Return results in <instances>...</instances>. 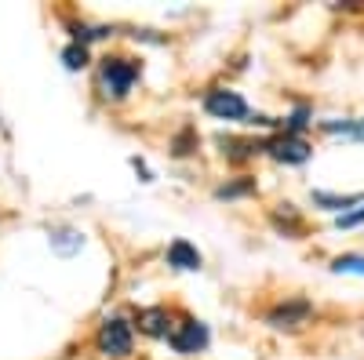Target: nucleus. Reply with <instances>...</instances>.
<instances>
[{"label":"nucleus","instance_id":"f257e3e1","mask_svg":"<svg viewBox=\"0 0 364 360\" xmlns=\"http://www.w3.org/2000/svg\"><path fill=\"white\" fill-rule=\"evenodd\" d=\"M135 80H139V66L135 62H128V58H102L99 87H102L106 99H124Z\"/></svg>","mask_w":364,"mask_h":360},{"label":"nucleus","instance_id":"f03ea898","mask_svg":"<svg viewBox=\"0 0 364 360\" xmlns=\"http://www.w3.org/2000/svg\"><path fill=\"white\" fill-rule=\"evenodd\" d=\"M95 346H99L102 356L124 360V356L132 353V324H128V320H120V317L106 320V324L99 327V335H95Z\"/></svg>","mask_w":364,"mask_h":360},{"label":"nucleus","instance_id":"7ed1b4c3","mask_svg":"<svg viewBox=\"0 0 364 360\" xmlns=\"http://www.w3.org/2000/svg\"><path fill=\"white\" fill-rule=\"evenodd\" d=\"M168 342H171V349L175 353H182V356H193V353H200L204 346H208V324H200V320H178L175 327H171V335H168Z\"/></svg>","mask_w":364,"mask_h":360},{"label":"nucleus","instance_id":"20e7f679","mask_svg":"<svg viewBox=\"0 0 364 360\" xmlns=\"http://www.w3.org/2000/svg\"><path fill=\"white\" fill-rule=\"evenodd\" d=\"M266 153L281 164H306L314 157V146L299 135H277V138L266 142Z\"/></svg>","mask_w":364,"mask_h":360},{"label":"nucleus","instance_id":"39448f33","mask_svg":"<svg viewBox=\"0 0 364 360\" xmlns=\"http://www.w3.org/2000/svg\"><path fill=\"white\" fill-rule=\"evenodd\" d=\"M204 109L215 120H245L248 116V102L237 92H226V87H215V92L204 95Z\"/></svg>","mask_w":364,"mask_h":360},{"label":"nucleus","instance_id":"423d86ee","mask_svg":"<svg viewBox=\"0 0 364 360\" xmlns=\"http://www.w3.org/2000/svg\"><path fill=\"white\" fill-rule=\"evenodd\" d=\"M310 313H314V306L306 302V298H291V302H281L277 310H269L266 324H269V327H288V332H295V327H302V324L310 320Z\"/></svg>","mask_w":364,"mask_h":360},{"label":"nucleus","instance_id":"0eeeda50","mask_svg":"<svg viewBox=\"0 0 364 360\" xmlns=\"http://www.w3.org/2000/svg\"><path fill=\"white\" fill-rule=\"evenodd\" d=\"M135 324H139V332H142V335H149V339H168V335H171V317H168V310H164V306L139 310Z\"/></svg>","mask_w":364,"mask_h":360},{"label":"nucleus","instance_id":"6e6552de","mask_svg":"<svg viewBox=\"0 0 364 360\" xmlns=\"http://www.w3.org/2000/svg\"><path fill=\"white\" fill-rule=\"evenodd\" d=\"M168 266H175V269H200V251L190 244V240H171Z\"/></svg>","mask_w":364,"mask_h":360},{"label":"nucleus","instance_id":"1a4fd4ad","mask_svg":"<svg viewBox=\"0 0 364 360\" xmlns=\"http://www.w3.org/2000/svg\"><path fill=\"white\" fill-rule=\"evenodd\" d=\"M51 248L63 258H70V255H77L84 248V236L77 229H51Z\"/></svg>","mask_w":364,"mask_h":360},{"label":"nucleus","instance_id":"9d476101","mask_svg":"<svg viewBox=\"0 0 364 360\" xmlns=\"http://www.w3.org/2000/svg\"><path fill=\"white\" fill-rule=\"evenodd\" d=\"M360 200H364L360 193H350V197H336V193H314V204L328 207V212H339V207H343V215H346V207H353V204H360Z\"/></svg>","mask_w":364,"mask_h":360},{"label":"nucleus","instance_id":"9b49d317","mask_svg":"<svg viewBox=\"0 0 364 360\" xmlns=\"http://www.w3.org/2000/svg\"><path fill=\"white\" fill-rule=\"evenodd\" d=\"M63 66H66L70 73L84 70V66H87V48H84V44H70V48L63 51Z\"/></svg>","mask_w":364,"mask_h":360},{"label":"nucleus","instance_id":"f8f14e48","mask_svg":"<svg viewBox=\"0 0 364 360\" xmlns=\"http://www.w3.org/2000/svg\"><path fill=\"white\" fill-rule=\"evenodd\" d=\"M331 269H336V273H357V277H364V258L360 255H339L336 262H331Z\"/></svg>","mask_w":364,"mask_h":360},{"label":"nucleus","instance_id":"ddd939ff","mask_svg":"<svg viewBox=\"0 0 364 360\" xmlns=\"http://www.w3.org/2000/svg\"><path fill=\"white\" fill-rule=\"evenodd\" d=\"M252 190H255V178H245V182H233V186H219L215 197H219V200H233V197H245V193H252Z\"/></svg>","mask_w":364,"mask_h":360},{"label":"nucleus","instance_id":"4468645a","mask_svg":"<svg viewBox=\"0 0 364 360\" xmlns=\"http://www.w3.org/2000/svg\"><path fill=\"white\" fill-rule=\"evenodd\" d=\"M306 124H310V109H306V106H299V109L284 120V135H299Z\"/></svg>","mask_w":364,"mask_h":360},{"label":"nucleus","instance_id":"2eb2a0df","mask_svg":"<svg viewBox=\"0 0 364 360\" xmlns=\"http://www.w3.org/2000/svg\"><path fill=\"white\" fill-rule=\"evenodd\" d=\"M336 226H339V229H353V226H364V207H357V212H346V215H339V219H336Z\"/></svg>","mask_w":364,"mask_h":360},{"label":"nucleus","instance_id":"dca6fc26","mask_svg":"<svg viewBox=\"0 0 364 360\" xmlns=\"http://www.w3.org/2000/svg\"><path fill=\"white\" fill-rule=\"evenodd\" d=\"M328 131H339V124H324ZM343 131H350V135H357V128H350V124H343Z\"/></svg>","mask_w":364,"mask_h":360}]
</instances>
